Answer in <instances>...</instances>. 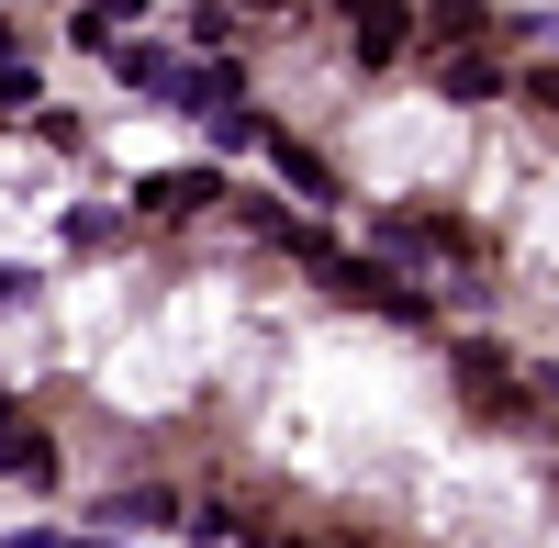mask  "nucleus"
<instances>
[{
    "mask_svg": "<svg viewBox=\"0 0 559 548\" xmlns=\"http://www.w3.org/2000/svg\"><path fill=\"white\" fill-rule=\"evenodd\" d=\"M102 526L157 537V526H191V515H179V492H168V481H112V492H102Z\"/></svg>",
    "mask_w": 559,
    "mask_h": 548,
    "instance_id": "nucleus-6",
    "label": "nucleus"
},
{
    "mask_svg": "<svg viewBox=\"0 0 559 548\" xmlns=\"http://www.w3.org/2000/svg\"><path fill=\"white\" fill-rule=\"evenodd\" d=\"M526 392H537V426L559 437V358H537V370H526Z\"/></svg>",
    "mask_w": 559,
    "mask_h": 548,
    "instance_id": "nucleus-10",
    "label": "nucleus"
},
{
    "mask_svg": "<svg viewBox=\"0 0 559 548\" xmlns=\"http://www.w3.org/2000/svg\"><path fill=\"white\" fill-rule=\"evenodd\" d=\"M336 12H347V68L358 79H392L414 57V12L403 0H336Z\"/></svg>",
    "mask_w": 559,
    "mask_h": 548,
    "instance_id": "nucleus-3",
    "label": "nucleus"
},
{
    "mask_svg": "<svg viewBox=\"0 0 559 548\" xmlns=\"http://www.w3.org/2000/svg\"><path fill=\"white\" fill-rule=\"evenodd\" d=\"M381 258L403 269V258H437V269H459V281H492V236L471 213H437V202H392L381 213Z\"/></svg>",
    "mask_w": 559,
    "mask_h": 548,
    "instance_id": "nucleus-2",
    "label": "nucleus"
},
{
    "mask_svg": "<svg viewBox=\"0 0 559 548\" xmlns=\"http://www.w3.org/2000/svg\"><path fill=\"white\" fill-rule=\"evenodd\" d=\"M269 157H280V179H292V191H302L313 213H324V202H336V168H324V157L302 146V134H269Z\"/></svg>",
    "mask_w": 559,
    "mask_h": 548,
    "instance_id": "nucleus-7",
    "label": "nucleus"
},
{
    "mask_svg": "<svg viewBox=\"0 0 559 548\" xmlns=\"http://www.w3.org/2000/svg\"><path fill=\"white\" fill-rule=\"evenodd\" d=\"M426 12H437V34H459V45H471V23H481V0H426Z\"/></svg>",
    "mask_w": 559,
    "mask_h": 548,
    "instance_id": "nucleus-12",
    "label": "nucleus"
},
{
    "mask_svg": "<svg viewBox=\"0 0 559 548\" xmlns=\"http://www.w3.org/2000/svg\"><path fill=\"white\" fill-rule=\"evenodd\" d=\"M448 381H459V403H471L481 426H503V437H548V426H537V392H526V358H503L492 336H448Z\"/></svg>",
    "mask_w": 559,
    "mask_h": 548,
    "instance_id": "nucleus-1",
    "label": "nucleus"
},
{
    "mask_svg": "<svg viewBox=\"0 0 559 548\" xmlns=\"http://www.w3.org/2000/svg\"><path fill=\"white\" fill-rule=\"evenodd\" d=\"M0 481H57V448H45V437H23V426H0Z\"/></svg>",
    "mask_w": 559,
    "mask_h": 548,
    "instance_id": "nucleus-8",
    "label": "nucleus"
},
{
    "mask_svg": "<svg viewBox=\"0 0 559 548\" xmlns=\"http://www.w3.org/2000/svg\"><path fill=\"white\" fill-rule=\"evenodd\" d=\"M247 12H292V0H247Z\"/></svg>",
    "mask_w": 559,
    "mask_h": 548,
    "instance_id": "nucleus-13",
    "label": "nucleus"
},
{
    "mask_svg": "<svg viewBox=\"0 0 559 548\" xmlns=\"http://www.w3.org/2000/svg\"><path fill=\"white\" fill-rule=\"evenodd\" d=\"M0 102H34V68H23V34L0 23Z\"/></svg>",
    "mask_w": 559,
    "mask_h": 548,
    "instance_id": "nucleus-9",
    "label": "nucleus"
},
{
    "mask_svg": "<svg viewBox=\"0 0 559 548\" xmlns=\"http://www.w3.org/2000/svg\"><path fill=\"white\" fill-rule=\"evenodd\" d=\"M213 202H224L213 168H168V179H146V191H134V213H146V224H191V213H213Z\"/></svg>",
    "mask_w": 559,
    "mask_h": 548,
    "instance_id": "nucleus-5",
    "label": "nucleus"
},
{
    "mask_svg": "<svg viewBox=\"0 0 559 548\" xmlns=\"http://www.w3.org/2000/svg\"><path fill=\"white\" fill-rule=\"evenodd\" d=\"M515 90H526V102H537V112H548V123H559V57H548V68H526V79H515Z\"/></svg>",
    "mask_w": 559,
    "mask_h": 548,
    "instance_id": "nucleus-11",
    "label": "nucleus"
},
{
    "mask_svg": "<svg viewBox=\"0 0 559 548\" xmlns=\"http://www.w3.org/2000/svg\"><path fill=\"white\" fill-rule=\"evenodd\" d=\"M503 90H515V68H503V57H492L481 34H471V45H448V57H437V102H459V112L503 102Z\"/></svg>",
    "mask_w": 559,
    "mask_h": 548,
    "instance_id": "nucleus-4",
    "label": "nucleus"
}]
</instances>
